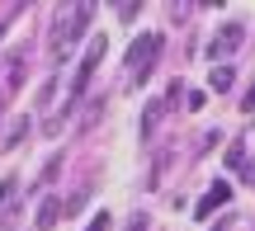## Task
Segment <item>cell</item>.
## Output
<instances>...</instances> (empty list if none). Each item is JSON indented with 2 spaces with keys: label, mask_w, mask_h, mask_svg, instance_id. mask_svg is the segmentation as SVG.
Here are the masks:
<instances>
[{
  "label": "cell",
  "mask_w": 255,
  "mask_h": 231,
  "mask_svg": "<svg viewBox=\"0 0 255 231\" xmlns=\"http://www.w3.org/2000/svg\"><path fill=\"white\" fill-rule=\"evenodd\" d=\"M90 14H95L90 0H66V5H57V14H52V57L57 62H66L71 47H76V38H85Z\"/></svg>",
  "instance_id": "obj_1"
},
{
  "label": "cell",
  "mask_w": 255,
  "mask_h": 231,
  "mask_svg": "<svg viewBox=\"0 0 255 231\" xmlns=\"http://www.w3.org/2000/svg\"><path fill=\"white\" fill-rule=\"evenodd\" d=\"M156 57H161V33H137L132 47H128V80H132V85H146Z\"/></svg>",
  "instance_id": "obj_2"
},
{
  "label": "cell",
  "mask_w": 255,
  "mask_h": 231,
  "mask_svg": "<svg viewBox=\"0 0 255 231\" xmlns=\"http://www.w3.org/2000/svg\"><path fill=\"white\" fill-rule=\"evenodd\" d=\"M100 57H104V38L95 33V38H90V52H85L81 71H76V85H71V99H81V94H85V85H90V76H95V66H100Z\"/></svg>",
  "instance_id": "obj_3"
},
{
  "label": "cell",
  "mask_w": 255,
  "mask_h": 231,
  "mask_svg": "<svg viewBox=\"0 0 255 231\" xmlns=\"http://www.w3.org/2000/svg\"><path fill=\"white\" fill-rule=\"evenodd\" d=\"M241 38H246V33H241V24H222L218 33H213V43H208V57H227V52H237Z\"/></svg>",
  "instance_id": "obj_4"
},
{
  "label": "cell",
  "mask_w": 255,
  "mask_h": 231,
  "mask_svg": "<svg viewBox=\"0 0 255 231\" xmlns=\"http://www.w3.org/2000/svg\"><path fill=\"white\" fill-rule=\"evenodd\" d=\"M227 198H232V189H227V184H222V179H218V184H213L208 194L199 198V208H194V217H199V222H203V217H213V213H218L222 203H227Z\"/></svg>",
  "instance_id": "obj_5"
},
{
  "label": "cell",
  "mask_w": 255,
  "mask_h": 231,
  "mask_svg": "<svg viewBox=\"0 0 255 231\" xmlns=\"http://www.w3.org/2000/svg\"><path fill=\"white\" fill-rule=\"evenodd\" d=\"M161 109H165L161 99H151V104H146V113H142V137H151V132H156V118H161Z\"/></svg>",
  "instance_id": "obj_6"
},
{
  "label": "cell",
  "mask_w": 255,
  "mask_h": 231,
  "mask_svg": "<svg viewBox=\"0 0 255 231\" xmlns=\"http://www.w3.org/2000/svg\"><path fill=\"white\" fill-rule=\"evenodd\" d=\"M232 80H237V71H232V66H218V71L208 76V85H213V90H232Z\"/></svg>",
  "instance_id": "obj_7"
},
{
  "label": "cell",
  "mask_w": 255,
  "mask_h": 231,
  "mask_svg": "<svg viewBox=\"0 0 255 231\" xmlns=\"http://www.w3.org/2000/svg\"><path fill=\"white\" fill-rule=\"evenodd\" d=\"M57 217H62V208H57V198H47V203H43V208H38V227H43V231H47V227H52V222H57Z\"/></svg>",
  "instance_id": "obj_8"
},
{
  "label": "cell",
  "mask_w": 255,
  "mask_h": 231,
  "mask_svg": "<svg viewBox=\"0 0 255 231\" xmlns=\"http://www.w3.org/2000/svg\"><path fill=\"white\" fill-rule=\"evenodd\" d=\"M227 165L246 175V165H251V160H246V147H232V151H227Z\"/></svg>",
  "instance_id": "obj_9"
},
{
  "label": "cell",
  "mask_w": 255,
  "mask_h": 231,
  "mask_svg": "<svg viewBox=\"0 0 255 231\" xmlns=\"http://www.w3.org/2000/svg\"><path fill=\"white\" fill-rule=\"evenodd\" d=\"M137 9H142V5H137V0H128V5H119V19H137Z\"/></svg>",
  "instance_id": "obj_10"
},
{
  "label": "cell",
  "mask_w": 255,
  "mask_h": 231,
  "mask_svg": "<svg viewBox=\"0 0 255 231\" xmlns=\"http://www.w3.org/2000/svg\"><path fill=\"white\" fill-rule=\"evenodd\" d=\"M9 194H14V179H0V208L9 203Z\"/></svg>",
  "instance_id": "obj_11"
},
{
  "label": "cell",
  "mask_w": 255,
  "mask_h": 231,
  "mask_svg": "<svg viewBox=\"0 0 255 231\" xmlns=\"http://www.w3.org/2000/svg\"><path fill=\"white\" fill-rule=\"evenodd\" d=\"M85 231H109V213H100V217H95V222L85 227Z\"/></svg>",
  "instance_id": "obj_12"
},
{
  "label": "cell",
  "mask_w": 255,
  "mask_h": 231,
  "mask_svg": "<svg viewBox=\"0 0 255 231\" xmlns=\"http://www.w3.org/2000/svg\"><path fill=\"white\" fill-rule=\"evenodd\" d=\"M241 109H246V113H255V85L246 90V99H241Z\"/></svg>",
  "instance_id": "obj_13"
}]
</instances>
